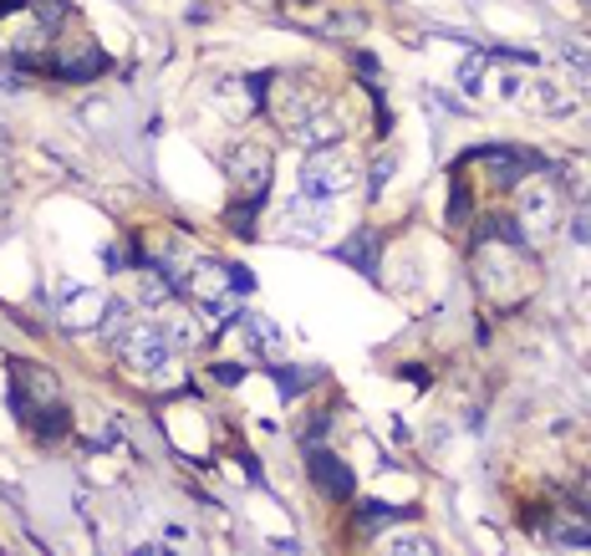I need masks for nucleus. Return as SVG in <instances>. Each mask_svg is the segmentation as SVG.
<instances>
[{"mask_svg":"<svg viewBox=\"0 0 591 556\" xmlns=\"http://www.w3.org/2000/svg\"><path fill=\"white\" fill-rule=\"evenodd\" d=\"M169 338H164V332H154V326H122L118 332V358L128 368H134V373H148V378H164L169 373Z\"/></svg>","mask_w":591,"mask_h":556,"instance_id":"f257e3e1","label":"nucleus"},{"mask_svg":"<svg viewBox=\"0 0 591 556\" xmlns=\"http://www.w3.org/2000/svg\"><path fill=\"white\" fill-rule=\"evenodd\" d=\"M302 189L316 194V199L347 194L352 189V158L337 154V144H332V148H316V154L306 158V169H302Z\"/></svg>","mask_w":591,"mask_h":556,"instance_id":"f03ea898","label":"nucleus"},{"mask_svg":"<svg viewBox=\"0 0 591 556\" xmlns=\"http://www.w3.org/2000/svg\"><path fill=\"white\" fill-rule=\"evenodd\" d=\"M225 174H229V184H235L240 194L260 199V194L270 189V148L235 144V148H229V158H225Z\"/></svg>","mask_w":591,"mask_h":556,"instance_id":"7ed1b4c3","label":"nucleus"},{"mask_svg":"<svg viewBox=\"0 0 591 556\" xmlns=\"http://www.w3.org/2000/svg\"><path fill=\"white\" fill-rule=\"evenodd\" d=\"M520 225H525L531 241H551L555 225H561V194L551 184H525V194H520Z\"/></svg>","mask_w":591,"mask_h":556,"instance_id":"20e7f679","label":"nucleus"},{"mask_svg":"<svg viewBox=\"0 0 591 556\" xmlns=\"http://www.w3.org/2000/svg\"><path fill=\"white\" fill-rule=\"evenodd\" d=\"M322 108H326V97L312 92L306 82H286L276 97H270V113H276V123L286 128V134H296L302 123H312Z\"/></svg>","mask_w":591,"mask_h":556,"instance_id":"39448f33","label":"nucleus"},{"mask_svg":"<svg viewBox=\"0 0 591 556\" xmlns=\"http://www.w3.org/2000/svg\"><path fill=\"white\" fill-rule=\"evenodd\" d=\"M474 158L490 164V179H495V184H520V174L541 169V158H535L531 148H480Z\"/></svg>","mask_w":591,"mask_h":556,"instance_id":"423d86ee","label":"nucleus"},{"mask_svg":"<svg viewBox=\"0 0 591 556\" xmlns=\"http://www.w3.org/2000/svg\"><path fill=\"white\" fill-rule=\"evenodd\" d=\"M290 138H296V144H306V148H312V154H316V148H332V144H337V138H342V118H337V113H332V108H322L312 123H302V128H296V134H290Z\"/></svg>","mask_w":591,"mask_h":556,"instance_id":"0eeeda50","label":"nucleus"},{"mask_svg":"<svg viewBox=\"0 0 591 556\" xmlns=\"http://www.w3.org/2000/svg\"><path fill=\"white\" fill-rule=\"evenodd\" d=\"M312 475L326 496H352V470L337 460V455H312Z\"/></svg>","mask_w":591,"mask_h":556,"instance_id":"6e6552de","label":"nucleus"},{"mask_svg":"<svg viewBox=\"0 0 591 556\" xmlns=\"http://www.w3.org/2000/svg\"><path fill=\"white\" fill-rule=\"evenodd\" d=\"M174 296L169 276H154V271H138V306H164Z\"/></svg>","mask_w":591,"mask_h":556,"instance_id":"1a4fd4ad","label":"nucleus"},{"mask_svg":"<svg viewBox=\"0 0 591 556\" xmlns=\"http://www.w3.org/2000/svg\"><path fill=\"white\" fill-rule=\"evenodd\" d=\"M551 546H561V552H577V546H587V552H591V526H555Z\"/></svg>","mask_w":591,"mask_h":556,"instance_id":"9d476101","label":"nucleus"},{"mask_svg":"<svg viewBox=\"0 0 591 556\" xmlns=\"http://www.w3.org/2000/svg\"><path fill=\"white\" fill-rule=\"evenodd\" d=\"M535 103H541L545 113H571V97H561L555 82H535Z\"/></svg>","mask_w":591,"mask_h":556,"instance_id":"9b49d317","label":"nucleus"},{"mask_svg":"<svg viewBox=\"0 0 591 556\" xmlns=\"http://www.w3.org/2000/svg\"><path fill=\"white\" fill-rule=\"evenodd\" d=\"M383 546H387V552H403V556H408V552H418V556L434 552V542H423V536H393V542H383Z\"/></svg>","mask_w":591,"mask_h":556,"instance_id":"f8f14e48","label":"nucleus"},{"mask_svg":"<svg viewBox=\"0 0 591 556\" xmlns=\"http://www.w3.org/2000/svg\"><path fill=\"white\" fill-rule=\"evenodd\" d=\"M164 338H169V348H174V342H179V348H194V342H199V338H194V322H189V316L169 322V332H164Z\"/></svg>","mask_w":591,"mask_h":556,"instance_id":"ddd939ff","label":"nucleus"},{"mask_svg":"<svg viewBox=\"0 0 591 556\" xmlns=\"http://www.w3.org/2000/svg\"><path fill=\"white\" fill-rule=\"evenodd\" d=\"M480 72H484V57H480V51H474V57L464 61V72H459V82H464V87H470V92H474V87H480Z\"/></svg>","mask_w":591,"mask_h":556,"instance_id":"4468645a","label":"nucleus"},{"mask_svg":"<svg viewBox=\"0 0 591 556\" xmlns=\"http://www.w3.org/2000/svg\"><path fill=\"white\" fill-rule=\"evenodd\" d=\"M567 61H571V72H581V77H591V57L581 47H567Z\"/></svg>","mask_w":591,"mask_h":556,"instance_id":"2eb2a0df","label":"nucleus"},{"mask_svg":"<svg viewBox=\"0 0 591 556\" xmlns=\"http://www.w3.org/2000/svg\"><path fill=\"white\" fill-rule=\"evenodd\" d=\"M387 174H393V158H383V164L373 169V194H383V189H387Z\"/></svg>","mask_w":591,"mask_h":556,"instance_id":"dca6fc26","label":"nucleus"},{"mask_svg":"<svg viewBox=\"0 0 591 556\" xmlns=\"http://www.w3.org/2000/svg\"><path fill=\"white\" fill-rule=\"evenodd\" d=\"M495 87H500V97H520V77H515V72H505Z\"/></svg>","mask_w":591,"mask_h":556,"instance_id":"f3484780","label":"nucleus"}]
</instances>
